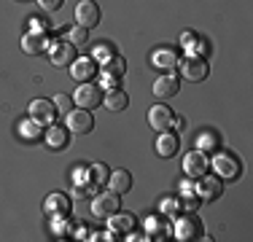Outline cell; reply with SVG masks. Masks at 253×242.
I'll use <instances>...</instances> for the list:
<instances>
[{
    "mask_svg": "<svg viewBox=\"0 0 253 242\" xmlns=\"http://www.w3.org/2000/svg\"><path fill=\"white\" fill-rule=\"evenodd\" d=\"M210 169V159H208V154L205 151H189L186 154V159H183V172H186V178L189 180H197V178H202L205 172Z\"/></svg>",
    "mask_w": 253,
    "mask_h": 242,
    "instance_id": "cell-7",
    "label": "cell"
},
{
    "mask_svg": "<svg viewBox=\"0 0 253 242\" xmlns=\"http://www.w3.org/2000/svg\"><path fill=\"white\" fill-rule=\"evenodd\" d=\"M148 232L156 234V240H165V234L170 232V223H167V215H165V221H162V218H148Z\"/></svg>",
    "mask_w": 253,
    "mask_h": 242,
    "instance_id": "cell-28",
    "label": "cell"
},
{
    "mask_svg": "<svg viewBox=\"0 0 253 242\" xmlns=\"http://www.w3.org/2000/svg\"><path fill=\"white\" fill-rule=\"evenodd\" d=\"M172 232H175V240H180V242L205 237L202 221H200L197 215H191V213H183L180 218H175V223H172Z\"/></svg>",
    "mask_w": 253,
    "mask_h": 242,
    "instance_id": "cell-4",
    "label": "cell"
},
{
    "mask_svg": "<svg viewBox=\"0 0 253 242\" xmlns=\"http://www.w3.org/2000/svg\"><path fill=\"white\" fill-rule=\"evenodd\" d=\"M68 40H70L76 48H78V46H86V43H89V30L81 27V24H76V27L68 33Z\"/></svg>",
    "mask_w": 253,
    "mask_h": 242,
    "instance_id": "cell-27",
    "label": "cell"
},
{
    "mask_svg": "<svg viewBox=\"0 0 253 242\" xmlns=\"http://www.w3.org/2000/svg\"><path fill=\"white\" fill-rule=\"evenodd\" d=\"M194 191L200 194V202H215V199L224 194V180H221L218 175H208V172H205L202 178H197Z\"/></svg>",
    "mask_w": 253,
    "mask_h": 242,
    "instance_id": "cell-6",
    "label": "cell"
},
{
    "mask_svg": "<svg viewBox=\"0 0 253 242\" xmlns=\"http://www.w3.org/2000/svg\"><path fill=\"white\" fill-rule=\"evenodd\" d=\"M210 167L215 169V175H218L221 180H237L240 175H243V161H240V156L232 154V151H218V154L210 159Z\"/></svg>",
    "mask_w": 253,
    "mask_h": 242,
    "instance_id": "cell-1",
    "label": "cell"
},
{
    "mask_svg": "<svg viewBox=\"0 0 253 242\" xmlns=\"http://www.w3.org/2000/svg\"><path fill=\"white\" fill-rule=\"evenodd\" d=\"M38 126L41 124H35V121L30 119V121H25V124H19V132L27 137V140H38Z\"/></svg>",
    "mask_w": 253,
    "mask_h": 242,
    "instance_id": "cell-31",
    "label": "cell"
},
{
    "mask_svg": "<svg viewBox=\"0 0 253 242\" xmlns=\"http://www.w3.org/2000/svg\"><path fill=\"white\" fill-rule=\"evenodd\" d=\"M172 121H175V113L167 105H154L151 111H148V124H151V129H156V132L172 129Z\"/></svg>",
    "mask_w": 253,
    "mask_h": 242,
    "instance_id": "cell-14",
    "label": "cell"
},
{
    "mask_svg": "<svg viewBox=\"0 0 253 242\" xmlns=\"http://www.w3.org/2000/svg\"><path fill=\"white\" fill-rule=\"evenodd\" d=\"M116 81H119V78H111V76H102V83H100V86H102V89H105V92H108V89H113V86H116Z\"/></svg>",
    "mask_w": 253,
    "mask_h": 242,
    "instance_id": "cell-35",
    "label": "cell"
},
{
    "mask_svg": "<svg viewBox=\"0 0 253 242\" xmlns=\"http://www.w3.org/2000/svg\"><path fill=\"white\" fill-rule=\"evenodd\" d=\"M180 46H183L189 54H200V57H208V51H210L208 40H205L202 35H197V33H183L180 35Z\"/></svg>",
    "mask_w": 253,
    "mask_h": 242,
    "instance_id": "cell-20",
    "label": "cell"
},
{
    "mask_svg": "<svg viewBox=\"0 0 253 242\" xmlns=\"http://www.w3.org/2000/svg\"><path fill=\"white\" fill-rule=\"evenodd\" d=\"M46 48H49V38H46V33L30 30L25 38H22V51L30 54V57H35V54H43Z\"/></svg>",
    "mask_w": 253,
    "mask_h": 242,
    "instance_id": "cell-17",
    "label": "cell"
},
{
    "mask_svg": "<svg viewBox=\"0 0 253 242\" xmlns=\"http://www.w3.org/2000/svg\"><path fill=\"white\" fill-rule=\"evenodd\" d=\"M178 70H180V76L186 78V81H205L208 78V73H210V65H208V59L200 57V54H186L183 59L178 62Z\"/></svg>",
    "mask_w": 253,
    "mask_h": 242,
    "instance_id": "cell-3",
    "label": "cell"
},
{
    "mask_svg": "<svg viewBox=\"0 0 253 242\" xmlns=\"http://www.w3.org/2000/svg\"><path fill=\"white\" fill-rule=\"evenodd\" d=\"M89 175H92V180L97 186L108 183V167L105 164H92V167H89Z\"/></svg>",
    "mask_w": 253,
    "mask_h": 242,
    "instance_id": "cell-30",
    "label": "cell"
},
{
    "mask_svg": "<svg viewBox=\"0 0 253 242\" xmlns=\"http://www.w3.org/2000/svg\"><path fill=\"white\" fill-rule=\"evenodd\" d=\"M108 189L116 191V194H126L132 189V175L126 172V169H113V172L108 175Z\"/></svg>",
    "mask_w": 253,
    "mask_h": 242,
    "instance_id": "cell-21",
    "label": "cell"
},
{
    "mask_svg": "<svg viewBox=\"0 0 253 242\" xmlns=\"http://www.w3.org/2000/svg\"><path fill=\"white\" fill-rule=\"evenodd\" d=\"M73 100L78 102V108H86V111H92V108H100L102 105V86L100 83H84V86L76 89V97Z\"/></svg>",
    "mask_w": 253,
    "mask_h": 242,
    "instance_id": "cell-11",
    "label": "cell"
},
{
    "mask_svg": "<svg viewBox=\"0 0 253 242\" xmlns=\"http://www.w3.org/2000/svg\"><path fill=\"white\" fill-rule=\"evenodd\" d=\"M172 124H175V126H178V129H183V126H186V121H183V119H180V116H175V121H172Z\"/></svg>",
    "mask_w": 253,
    "mask_h": 242,
    "instance_id": "cell-36",
    "label": "cell"
},
{
    "mask_svg": "<svg viewBox=\"0 0 253 242\" xmlns=\"http://www.w3.org/2000/svg\"><path fill=\"white\" fill-rule=\"evenodd\" d=\"M178 62H180V54H178V48H172V46H159V48H154V54H151V68H156V70L172 73L178 68Z\"/></svg>",
    "mask_w": 253,
    "mask_h": 242,
    "instance_id": "cell-10",
    "label": "cell"
},
{
    "mask_svg": "<svg viewBox=\"0 0 253 242\" xmlns=\"http://www.w3.org/2000/svg\"><path fill=\"white\" fill-rule=\"evenodd\" d=\"M62 3H65V0H38V5H41L43 11H49V14L59 11V8H62Z\"/></svg>",
    "mask_w": 253,
    "mask_h": 242,
    "instance_id": "cell-33",
    "label": "cell"
},
{
    "mask_svg": "<svg viewBox=\"0 0 253 242\" xmlns=\"http://www.w3.org/2000/svg\"><path fill=\"white\" fill-rule=\"evenodd\" d=\"M221 145V135L215 129H205L200 135V140H197V148L205 151V154H210V151H218Z\"/></svg>",
    "mask_w": 253,
    "mask_h": 242,
    "instance_id": "cell-24",
    "label": "cell"
},
{
    "mask_svg": "<svg viewBox=\"0 0 253 242\" xmlns=\"http://www.w3.org/2000/svg\"><path fill=\"white\" fill-rule=\"evenodd\" d=\"M30 119L35 121V124H41V126H49L54 124V119H57V108H54V100H33L30 102Z\"/></svg>",
    "mask_w": 253,
    "mask_h": 242,
    "instance_id": "cell-12",
    "label": "cell"
},
{
    "mask_svg": "<svg viewBox=\"0 0 253 242\" xmlns=\"http://www.w3.org/2000/svg\"><path fill=\"white\" fill-rule=\"evenodd\" d=\"M178 151H180L178 135H172V132H159V140H156V154H159L162 159H172Z\"/></svg>",
    "mask_w": 253,
    "mask_h": 242,
    "instance_id": "cell-19",
    "label": "cell"
},
{
    "mask_svg": "<svg viewBox=\"0 0 253 242\" xmlns=\"http://www.w3.org/2000/svg\"><path fill=\"white\" fill-rule=\"evenodd\" d=\"M102 105H105L108 111L119 113V111H124V108L129 105V94H126L122 86H113V89H108V92L102 94Z\"/></svg>",
    "mask_w": 253,
    "mask_h": 242,
    "instance_id": "cell-18",
    "label": "cell"
},
{
    "mask_svg": "<svg viewBox=\"0 0 253 242\" xmlns=\"http://www.w3.org/2000/svg\"><path fill=\"white\" fill-rule=\"evenodd\" d=\"M43 143L51 151H65L70 145V129L68 126H59V124H49V129L43 135Z\"/></svg>",
    "mask_w": 253,
    "mask_h": 242,
    "instance_id": "cell-15",
    "label": "cell"
},
{
    "mask_svg": "<svg viewBox=\"0 0 253 242\" xmlns=\"http://www.w3.org/2000/svg\"><path fill=\"white\" fill-rule=\"evenodd\" d=\"M108 223H111L113 232H124V234H129L132 229H135V215H132V213H122V210H119L116 215L108 218Z\"/></svg>",
    "mask_w": 253,
    "mask_h": 242,
    "instance_id": "cell-23",
    "label": "cell"
},
{
    "mask_svg": "<svg viewBox=\"0 0 253 242\" xmlns=\"http://www.w3.org/2000/svg\"><path fill=\"white\" fill-rule=\"evenodd\" d=\"M180 92V78L175 73H165L162 78H156L154 83V97L156 100H172Z\"/></svg>",
    "mask_w": 253,
    "mask_h": 242,
    "instance_id": "cell-13",
    "label": "cell"
},
{
    "mask_svg": "<svg viewBox=\"0 0 253 242\" xmlns=\"http://www.w3.org/2000/svg\"><path fill=\"white\" fill-rule=\"evenodd\" d=\"M78 59V48L70 40H54L49 46V62L54 68H70Z\"/></svg>",
    "mask_w": 253,
    "mask_h": 242,
    "instance_id": "cell-5",
    "label": "cell"
},
{
    "mask_svg": "<svg viewBox=\"0 0 253 242\" xmlns=\"http://www.w3.org/2000/svg\"><path fill=\"white\" fill-rule=\"evenodd\" d=\"M43 210L49 215H70V199L65 194H51L43 202Z\"/></svg>",
    "mask_w": 253,
    "mask_h": 242,
    "instance_id": "cell-22",
    "label": "cell"
},
{
    "mask_svg": "<svg viewBox=\"0 0 253 242\" xmlns=\"http://www.w3.org/2000/svg\"><path fill=\"white\" fill-rule=\"evenodd\" d=\"M70 129V135H89V132L94 129V116L92 111H86V108H78V111H70L68 113V124H65Z\"/></svg>",
    "mask_w": 253,
    "mask_h": 242,
    "instance_id": "cell-9",
    "label": "cell"
},
{
    "mask_svg": "<svg viewBox=\"0 0 253 242\" xmlns=\"http://www.w3.org/2000/svg\"><path fill=\"white\" fill-rule=\"evenodd\" d=\"M119 210H122V194H116V191H102L92 199V215L100 218V221H108Z\"/></svg>",
    "mask_w": 253,
    "mask_h": 242,
    "instance_id": "cell-2",
    "label": "cell"
},
{
    "mask_svg": "<svg viewBox=\"0 0 253 242\" xmlns=\"http://www.w3.org/2000/svg\"><path fill=\"white\" fill-rule=\"evenodd\" d=\"M116 46L113 43H108V40H102V43H94V54H92V59L94 62H105V59H111V57H116Z\"/></svg>",
    "mask_w": 253,
    "mask_h": 242,
    "instance_id": "cell-26",
    "label": "cell"
},
{
    "mask_svg": "<svg viewBox=\"0 0 253 242\" xmlns=\"http://www.w3.org/2000/svg\"><path fill=\"white\" fill-rule=\"evenodd\" d=\"M70 76H73L78 83H86V81H92V78L97 76V62H94L92 57L76 59V62L70 65Z\"/></svg>",
    "mask_w": 253,
    "mask_h": 242,
    "instance_id": "cell-16",
    "label": "cell"
},
{
    "mask_svg": "<svg viewBox=\"0 0 253 242\" xmlns=\"http://www.w3.org/2000/svg\"><path fill=\"white\" fill-rule=\"evenodd\" d=\"M92 194H94V183H86V186H76V189H73V197H76V199L92 197Z\"/></svg>",
    "mask_w": 253,
    "mask_h": 242,
    "instance_id": "cell-34",
    "label": "cell"
},
{
    "mask_svg": "<svg viewBox=\"0 0 253 242\" xmlns=\"http://www.w3.org/2000/svg\"><path fill=\"white\" fill-rule=\"evenodd\" d=\"M162 213H165L167 218L178 215L180 213V199H165V202H162Z\"/></svg>",
    "mask_w": 253,
    "mask_h": 242,
    "instance_id": "cell-32",
    "label": "cell"
},
{
    "mask_svg": "<svg viewBox=\"0 0 253 242\" xmlns=\"http://www.w3.org/2000/svg\"><path fill=\"white\" fill-rule=\"evenodd\" d=\"M124 70H126V65H124V59L119 57H111V59H105L102 62V76H111V78H122L124 76Z\"/></svg>",
    "mask_w": 253,
    "mask_h": 242,
    "instance_id": "cell-25",
    "label": "cell"
},
{
    "mask_svg": "<svg viewBox=\"0 0 253 242\" xmlns=\"http://www.w3.org/2000/svg\"><path fill=\"white\" fill-rule=\"evenodd\" d=\"M100 19H102V11L94 0H81V3L76 5V22L81 24V27L94 30L100 24Z\"/></svg>",
    "mask_w": 253,
    "mask_h": 242,
    "instance_id": "cell-8",
    "label": "cell"
},
{
    "mask_svg": "<svg viewBox=\"0 0 253 242\" xmlns=\"http://www.w3.org/2000/svg\"><path fill=\"white\" fill-rule=\"evenodd\" d=\"M54 108H57V113L68 116V113L73 111V97H68V94H57V97H54Z\"/></svg>",
    "mask_w": 253,
    "mask_h": 242,
    "instance_id": "cell-29",
    "label": "cell"
}]
</instances>
